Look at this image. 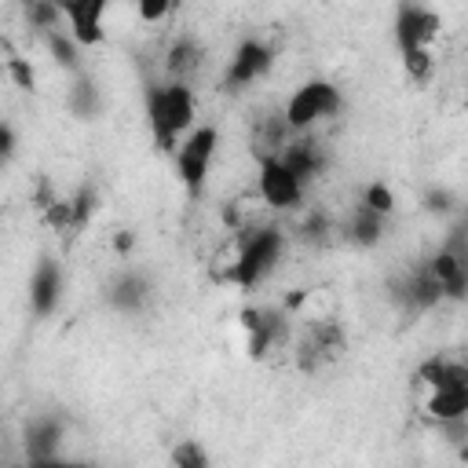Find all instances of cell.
Listing matches in <instances>:
<instances>
[{
    "label": "cell",
    "instance_id": "obj_1",
    "mask_svg": "<svg viewBox=\"0 0 468 468\" xmlns=\"http://www.w3.org/2000/svg\"><path fill=\"white\" fill-rule=\"evenodd\" d=\"M143 106H146V121H150V135H154L157 150L176 154V146L183 143V135L197 121L194 88L190 84H176V80L150 84L146 95H143Z\"/></svg>",
    "mask_w": 468,
    "mask_h": 468
},
{
    "label": "cell",
    "instance_id": "obj_2",
    "mask_svg": "<svg viewBox=\"0 0 468 468\" xmlns=\"http://www.w3.org/2000/svg\"><path fill=\"white\" fill-rule=\"evenodd\" d=\"M285 252V230L274 223H256L234 234V256L227 263V282L238 289H256L267 274H274Z\"/></svg>",
    "mask_w": 468,
    "mask_h": 468
},
{
    "label": "cell",
    "instance_id": "obj_3",
    "mask_svg": "<svg viewBox=\"0 0 468 468\" xmlns=\"http://www.w3.org/2000/svg\"><path fill=\"white\" fill-rule=\"evenodd\" d=\"M216 150H219V128L216 124H194L183 135V143L176 146V154H172L176 176H179L190 201H197L205 194V183H208L212 165H216Z\"/></svg>",
    "mask_w": 468,
    "mask_h": 468
},
{
    "label": "cell",
    "instance_id": "obj_4",
    "mask_svg": "<svg viewBox=\"0 0 468 468\" xmlns=\"http://www.w3.org/2000/svg\"><path fill=\"white\" fill-rule=\"evenodd\" d=\"M340 110H344L340 88H336L333 80L314 77V80H303V84L289 95V102L282 106V117H285V124H289L292 135H307L318 121H329V117H336Z\"/></svg>",
    "mask_w": 468,
    "mask_h": 468
},
{
    "label": "cell",
    "instance_id": "obj_5",
    "mask_svg": "<svg viewBox=\"0 0 468 468\" xmlns=\"http://www.w3.org/2000/svg\"><path fill=\"white\" fill-rule=\"evenodd\" d=\"M347 351V333L336 318H314L300 340L292 344V362L300 373H318L325 369L329 362H336L340 355Z\"/></svg>",
    "mask_w": 468,
    "mask_h": 468
},
{
    "label": "cell",
    "instance_id": "obj_6",
    "mask_svg": "<svg viewBox=\"0 0 468 468\" xmlns=\"http://www.w3.org/2000/svg\"><path fill=\"white\" fill-rule=\"evenodd\" d=\"M238 322H241L245 347L252 358H267L271 351L285 347L292 336V314L282 307H245Z\"/></svg>",
    "mask_w": 468,
    "mask_h": 468
},
{
    "label": "cell",
    "instance_id": "obj_7",
    "mask_svg": "<svg viewBox=\"0 0 468 468\" xmlns=\"http://www.w3.org/2000/svg\"><path fill=\"white\" fill-rule=\"evenodd\" d=\"M391 29H395L399 55H406V51H435L442 22H439V11L428 7V4H399Z\"/></svg>",
    "mask_w": 468,
    "mask_h": 468
},
{
    "label": "cell",
    "instance_id": "obj_8",
    "mask_svg": "<svg viewBox=\"0 0 468 468\" xmlns=\"http://www.w3.org/2000/svg\"><path fill=\"white\" fill-rule=\"evenodd\" d=\"M271 66H274V48L267 40H260V37H245V40H238V48L227 58L223 88L227 91H241V88L256 84L260 77H267Z\"/></svg>",
    "mask_w": 468,
    "mask_h": 468
},
{
    "label": "cell",
    "instance_id": "obj_9",
    "mask_svg": "<svg viewBox=\"0 0 468 468\" xmlns=\"http://www.w3.org/2000/svg\"><path fill=\"white\" fill-rule=\"evenodd\" d=\"M256 190H260V201L274 212H296L303 208V197H307V186L274 157V161H260V172H256Z\"/></svg>",
    "mask_w": 468,
    "mask_h": 468
},
{
    "label": "cell",
    "instance_id": "obj_10",
    "mask_svg": "<svg viewBox=\"0 0 468 468\" xmlns=\"http://www.w3.org/2000/svg\"><path fill=\"white\" fill-rule=\"evenodd\" d=\"M62 7V26L73 37L77 48H99L106 40V4L102 0H58Z\"/></svg>",
    "mask_w": 468,
    "mask_h": 468
},
{
    "label": "cell",
    "instance_id": "obj_11",
    "mask_svg": "<svg viewBox=\"0 0 468 468\" xmlns=\"http://www.w3.org/2000/svg\"><path fill=\"white\" fill-rule=\"evenodd\" d=\"M66 296V271L55 256H40L29 274V311L37 318H51Z\"/></svg>",
    "mask_w": 468,
    "mask_h": 468
},
{
    "label": "cell",
    "instance_id": "obj_12",
    "mask_svg": "<svg viewBox=\"0 0 468 468\" xmlns=\"http://www.w3.org/2000/svg\"><path fill=\"white\" fill-rule=\"evenodd\" d=\"M388 289H391V300H395V303H402V307H406V311H413V314L431 311V307H439V303H442V289H439V282L428 274V267H424V263H417V267L402 271L399 278H391V282H388Z\"/></svg>",
    "mask_w": 468,
    "mask_h": 468
},
{
    "label": "cell",
    "instance_id": "obj_13",
    "mask_svg": "<svg viewBox=\"0 0 468 468\" xmlns=\"http://www.w3.org/2000/svg\"><path fill=\"white\" fill-rule=\"evenodd\" d=\"M154 300V278L146 271H135V267H124L110 278L106 285V303L117 311V314H143Z\"/></svg>",
    "mask_w": 468,
    "mask_h": 468
},
{
    "label": "cell",
    "instance_id": "obj_14",
    "mask_svg": "<svg viewBox=\"0 0 468 468\" xmlns=\"http://www.w3.org/2000/svg\"><path fill=\"white\" fill-rule=\"evenodd\" d=\"M62 439H66V424L55 413H37L22 428V453H26V461L58 457L62 453Z\"/></svg>",
    "mask_w": 468,
    "mask_h": 468
},
{
    "label": "cell",
    "instance_id": "obj_15",
    "mask_svg": "<svg viewBox=\"0 0 468 468\" xmlns=\"http://www.w3.org/2000/svg\"><path fill=\"white\" fill-rule=\"evenodd\" d=\"M303 186H311L322 172H325V165H329V157H325V150L311 139V135H292L289 139V146L282 150V157H278Z\"/></svg>",
    "mask_w": 468,
    "mask_h": 468
},
{
    "label": "cell",
    "instance_id": "obj_16",
    "mask_svg": "<svg viewBox=\"0 0 468 468\" xmlns=\"http://www.w3.org/2000/svg\"><path fill=\"white\" fill-rule=\"evenodd\" d=\"M289 139H292V132H289L282 110H278V113H260V117L252 121L249 146H252L256 161H274V157H282V150L289 146Z\"/></svg>",
    "mask_w": 468,
    "mask_h": 468
},
{
    "label": "cell",
    "instance_id": "obj_17",
    "mask_svg": "<svg viewBox=\"0 0 468 468\" xmlns=\"http://www.w3.org/2000/svg\"><path fill=\"white\" fill-rule=\"evenodd\" d=\"M201 62H205V48H201V40L194 33H179L165 48V73L176 84H186V77H194L201 69Z\"/></svg>",
    "mask_w": 468,
    "mask_h": 468
},
{
    "label": "cell",
    "instance_id": "obj_18",
    "mask_svg": "<svg viewBox=\"0 0 468 468\" xmlns=\"http://www.w3.org/2000/svg\"><path fill=\"white\" fill-rule=\"evenodd\" d=\"M340 234H344V241L355 245V249H377V245L384 241V234H388V219L377 216V212H369L366 205H355V208L347 212Z\"/></svg>",
    "mask_w": 468,
    "mask_h": 468
},
{
    "label": "cell",
    "instance_id": "obj_19",
    "mask_svg": "<svg viewBox=\"0 0 468 468\" xmlns=\"http://www.w3.org/2000/svg\"><path fill=\"white\" fill-rule=\"evenodd\" d=\"M66 106H69L73 117H80V121H95V117H102V110H106V95H102L99 80H95L91 73L80 69V73H73V80H69Z\"/></svg>",
    "mask_w": 468,
    "mask_h": 468
},
{
    "label": "cell",
    "instance_id": "obj_20",
    "mask_svg": "<svg viewBox=\"0 0 468 468\" xmlns=\"http://www.w3.org/2000/svg\"><path fill=\"white\" fill-rule=\"evenodd\" d=\"M417 380L428 391H439V388H468V366L457 362V358H446V355H428L417 366Z\"/></svg>",
    "mask_w": 468,
    "mask_h": 468
},
{
    "label": "cell",
    "instance_id": "obj_21",
    "mask_svg": "<svg viewBox=\"0 0 468 468\" xmlns=\"http://www.w3.org/2000/svg\"><path fill=\"white\" fill-rule=\"evenodd\" d=\"M424 410L439 424H446V420H468V388H439V391H428Z\"/></svg>",
    "mask_w": 468,
    "mask_h": 468
},
{
    "label": "cell",
    "instance_id": "obj_22",
    "mask_svg": "<svg viewBox=\"0 0 468 468\" xmlns=\"http://www.w3.org/2000/svg\"><path fill=\"white\" fill-rule=\"evenodd\" d=\"M22 15H26V26H29L33 33H40V37L62 29V7H58L55 0H29V4L22 7Z\"/></svg>",
    "mask_w": 468,
    "mask_h": 468
},
{
    "label": "cell",
    "instance_id": "obj_23",
    "mask_svg": "<svg viewBox=\"0 0 468 468\" xmlns=\"http://www.w3.org/2000/svg\"><path fill=\"white\" fill-rule=\"evenodd\" d=\"M40 40H44L48 55H51L62 69L80 73V48H77V44H73V37L66 33V26H62V29H55V33H48V37H40Z\"/></svg>",
    "mask_w": 468,
    "mask_h": 468
},
{
    "label": "cell",
    "instance_id": "obj_24",
    "mask_svg": "<svg viewBox=\"0 0 468 468\" xmlns=\"http://www.w3.org/2000/svg\"><path fill=\"white\" fill-rule=\"evenodd\" d=\"M172 468H212V453L197 442V439H179L168 453Z\"/></svg>",
    "mask_w": 468,
    "mask_h": 468
},
{
    "label": "cell",
    "instance_id": "obj_25",
    "mask_svg": "<svg viewBox=\"0 0 468 468\" xmlns=\"http://www.w3.org/2000/svg\"><path fill=\"white\" fill-rule=\"evenodd\" d=\"M358 205H366L369 212H377V216L391 219V212H395V190H391L388 183L373 179V183H366V186H362V201H358Z\"/></svg>",
    "mask_w": 468,
    "mask_h": 468
},
{
    "label": "cell",
    "instance_id": "obj_26",
    "mask_svg": "<svg viewBox=\"0 0 468 468\" xmlns=\"http://www.w3.org/2000/svg\"><path fill=\"white\" fill-rule=\"evenodd\" d=\"M69 208H73V227H77V230L88 227V219H91L95 208H99V190H95L91 183H80V186L69 194Z\"/></svg>",
    "mask_w": 468,
    "mask_h": 468
},
{
    "label": "cell",
    "instance_id": "obj_27",
    "mask_svg": "<svg viewBox=\"0 0 468 468\" xmlns=\"http://www.w3.org/2000/svg\"><path fill=\"white\" fill-rule=\"evenodd\" d=\"M329 234H333V219H329L325 212H307V216H303V223H300V241H307V245H325Z\"/></svg>",
    "mask_w": 468,
    "mask_h": 468
},
{
    "label": "cell",
    "instance_id": "obj_28",
    "mask_svg": "<svg viewBox=\"0 0 468 468\" xmlns=\"http://www.w3.org/2000/svg\"><path fill=\"white\" fill-rule=\"evenodd\" d=\"M40 216H44V223H48L55 234H73V230H77V227H73V208H69V197H55V201H51V205H48Z\"/></svg>",
    "mask_w": 468,
    "mask_h": 468
},
{
    "label": "cell",
    "instance_id": "obj_29",
    "mask_svg": "<svg viewBox=\"0 0 468 468\" xmlns=\"http://www.w3.org/2000/svg\"><path fill=\"white\" fill-rule=\"evenodd\" d=\"M402 66H406L410 80L428 84L431 73H435V51H406V55H402Z\"/></svg>",
    "mask_w": 468,
    "mask_h": 468
},
{
    "label": "cell",
    "instance_id": "obj_30",
    "mask_svg": "<svg viewBox=\"0 0 468 468\" xmlns=\"http://www.w3.org/2000/svg\"><path fill=\"white\" fill-rule=\"evenodd\" d=\"M4 69H7V77L15 80V88H22V91H33L37 88V73H33V66H29V58H22V55H7L4 58Z\"/></svg>",
    "mask_w": 468,
    "mask_h": 468
},
{
    "label": "cell",
    "instance_id": "obj_31",
    "mask_svg": "<svg viewBox=\"0 0 468 468\" xmlns=\"http://www.w3.org/2000/svg\"><path fill=\"white\" fill-rule=\"evenodd\" d=\"M172 11H176V7H172L168 0H143V4H135V15H139V22H146V26H157V22H165Z\"/></svg>",
    "mask_w": 468,
    "mask_h": 468
},
{
    "label": "cell",
    "instance_id": "obj_32",
    "mask_svg": "<svg viewBox=\"0 0 468 468\" xmlns=\"http://www.w3.org/2000/svg\"><path fill=\"white\" fill-rule=\"evenodd\" d=\"M453 205H457V197H453L446 186H431V190L424 194V208H428V212H435V216H446Z\"/></svg>",
    "mask_w": 468,
    "mask_h": 468
},
{
    "label": "cell",
    "instance_id": "obj_33",
    "mask_svg": "<svg viewBox=\"0 0 468 468\" xmlns=\"http://www.w3.org/2000/svg\"><path fill=\"white\" fill-rule=\"evenodd\" d=\"M15 150H18V132H15L7 121H0V172L11 165Z\"/></svg>",
    "mask_w": 468,
    "mask_h": 468
},
{
    "label": "cell",
    "instance_id": "obj_34",
    "mask_svg": "<svg viewBox=\"0 0 468 468\" xmlns=\"http://www.w3.org/2000/svg\"><path fill=\"white\" fill-rule=\"evenodd\" d=\"M26 468H99L91 461H73V457H44V461H26Z\"/></svg>",
    "mask_w": 468,
    "mask_h": 468
},
{
    "label": "cell",
    "instance_id": "obj_35",
    "mask_svg": "<svg viewBox=\"0 0 468 468\" xmlns=\"http://www.w3.org/2000/svg\"><path fill=\"white\" fill-rule=\"evenodd\" d=\"M110 245H113V252H117V256H128V252L135 249V230H117Z\"/></svg>",
    "mask_w": 468,
    "mask_h": 468
},
{
    "label": "cell",
    "instance_id": "obj_36",
    "mask_svg": "<svg viewBox=\"0 0 468 468\" xmlns=\"http://www.w3.org/2000/svg\"><path fill=\"white\" fill-rule=\"evenodd\" d=\"M4 468H26V461H7Z\"/></svg>",
    "mask_w": 468,
    "mask_h": 468
}]
</instances>
